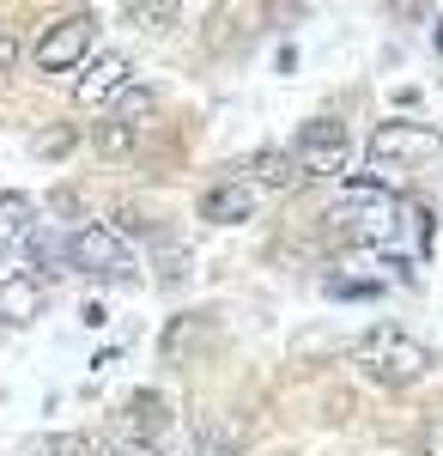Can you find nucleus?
<instances>
[{
	"mask_svg": "<svg viewBox=\"0 0 443 456\" xmlns=\"http://www.w3.org/2000/svg\"><path fill=\"white\" fill-rule=\"evenodd\" d=\"M431 43H438V49H443V12H438V25H431Z\"/></svg>",
	"mask_w": 443,
	"mask_h": 456,
	"instance_id": "obj_22",
	"label": "nucleus"
},
{
	"mask_svg": "<svg viewBox=\"0 0 443 456\" xmlns=\"http://www.w3.org/2000/svg\"><path fill=\"white\" fill-rule=\"evenodd\" d=\"M255 201H262V189H255V183L225 176V183H213V189L201 195V219H206V225H243V219L255 213Z\"/></svg>",
	"mask_w": 443,
	"mask_h": 456,
	"instance_id": "obj_9",
	"label": "nucleus"
},
{
	"mask_svg": "<svg viewBox=\"0 0 443 456\" xmlns=\"http://www.w3.org/2000/svg\"><path fill=\"white\" fill-rule=\"evenodd\" d=\"M328 292H334V298H365V292H376V286H365V281H328Z\"/></svg>",
	"mask_w": 443,
	"mask_h": 456,
	"instance_id": "obj_18",
	"label": "nucleus"
},
{
	"mask_svg": "<svg viewBox=\"0 0 443 456\" xmlns=\"http://www.w3.org/2000/svg\"><path fill=\"white\" fill-rule=\"evenodd\" d=\"M25 256H31V268H25V274H31V281H61V274H73V256H68V238H61V232H55V225H36V238H31V249H25Z\"/></svg>",
	"mask_w": 443,
	"mask_h": 456,
	"instance_id": "obj_10",
	"label": "nucleus"
},
{
	"mask_svg": "<svg viewBox=\"0 0 443 456\" xmlns=\"http://www.w3.org/2000/svg\"><path fill=\"white\" fill-rule=\"evenodd\" d=\"M36 201L25 195V189H0V262H12L19 249H31L36 238Z\"/></svg>",
	"mask_w": 443,
	"mask_h": 456,
	"instance_id": "obj_8",
	"label": "nucleus"
},
{
	"mask_svg": "<svg viewBox=\"0 0 443 456\" xmlns=\"http://www.w3.org/2000/svg\"><path fill=\"white\" fill-rule=\"evenodd\" d=\"M419 456H443V420L425 426V438H419Z\"/></svg>",
	"mask_w": 443,
	"mask_h": 456,
	"instance_id": "obj_17",
	"label": "nucleus"
},
{
	"mask_svg": "<svg viewBox=\"0 0 443 456\" xmlns=\"http://www.w3.org/2000/svg\"><path fill=\"white\" fill-rule=\"evenodd\" d=\"M68 256L73 274H92V281H128L134 274V244L109 219H85L79 232H68Z\"/></svg>",
	"mask_w": 443,
	"mask_h": 456,
	"instance_id": "obj_4",
	"label": "nucleus"
},
{
	"mask_svg": "<svg viewBox=\"0 0 443 456\" xmlns=\"http://www.w3.org/2000/svg\"><path fill=\"white\" fill-rule=\"evenodd\" d=\"M128 12H134L140 25H146V19H176V6H128Z\"/></svg>",
	"mask_w": 443,
	"mask_h": 456,
	"instance_id": "obj_20",
	"label": "nucleus"
},
{
	"mask_svg": "<svg viewBox=\"0 0 443 456\" xmlns=\"http://www.w3.org/2000/svg\"><path fill=\"white\" fill-rule=\"evenodd\" d=\"M292 165H298V176H310V183L346 176L352 171V134H346V122H334V116L304 122V128L292 134Z\"/></svg>",
	"mask_w": 443,
	"mask_h": 456,
	"instance_id": "obj_5",
	"label": "nucleus"
},
{
	"mask_svg": "<svg viewBox=\"0 0 443 456\" xmlns=\"http://www.w3.org/2000/svg\"><path fill=\"white\" fill-rule=\"evenodd\" d=\"M238 176L243 183H268V189H286V183H298V165H292V152H249L238 165Z\"/></svg>",
	"mask_w": 443,
	"mask_h": 456,
	"instance_id": "obj_13",
	"label": "nucleus"
},
{
	"mask_svg": "<svg viewBox=\"0 0 443 456\" xmlns=\"http://www.w3.org/2000/svg\"><path fill=\"white\" fill-rule=\"evenodd\" d=\"M103 456H158V444H140V438H116Z\"/></svg>",
	"mask_w": 443,
	"mask_h": 456,
	"instance_id": "obj_16",
	"label": "nucleus"
},
{
	"mask_svg": "<svg viewBox=\"0 0 443 456\" xmlns=\"http://www.w3.org/2000/svg\"><path fill=\"white\" fill-rule=\"evenodd\" d=\"M165 420H171V402H165L158 389H140V395H128V408H122V426L134 432L140 444H152V438L165 432Z\"/></svg>",
	"mask_w": 443,
	"mask_h": 456,
	"instance_id": "obj_12",
	"label": "nucleus"
},
{
	"mask_svg": "<svg viewBox=\"0 0 443 456\" xmlns=\"http://www.w3.org/2000/svg\"><path fill=\"white\" fill-rule=\"evenodd\" d=\"M73 134H36V152H68Z\"/></svg>",
	"mask_w": 443,
	"mask_h": 456,
	"instance_id": "obj_19",
	"label": "nucleus"
},
{
	"mask_svg": "<svg viewBox=\"0 0 443 456\" xmlns=\"http://www.w3.org/2000/svg\"><path fill=\"white\" fill-rule=\"evenodd\" d=\"M128 92H134V61L122 49H98L79 68V79H73V104L79 110H103V104H116V98H128Z\"/></svg>",
	"mask_w": 443,
	"mask_h": 456,
	"instance_id": "obj_7",
	"label": "nucleus"
},
{
	"mask_svg": "<svg viewBox=\"0 0 443 456\" xmlns=\"http://www.w3.org/2000/svg\"><path fill=\"white\" fill-rule=\"evenodd\" d=\"M328 225H334L341 238H352V244L383 249L401 274H407L401 244H407V238H425V213L407 208V201L389 195V189H371V183H346L341 195H334V208H328Z\"/></svg>",
	"mask_w": 443,
	"mask_h": 456,
	"instance_id": "obj_1",
	"label": "nucleus"
},
{
	"mask_svg": "<svg viewBox=\"0 0 443 456\" xmlns=\"http://www.w3.org/2000/svg\"><path fill=\"white\" fill-rule=\"evenodd\" d=\"M43 316V281L31 274H6L0 281V322H12V329H25Z\"/></svg>",
	"mask_w": 443,
	"mask_h": 456,
	"instance_id": "obj_11",
	"label": "nucleus"
},
{
	"mask_svg": "<svg viewBox=\"0 0 443 456\" xmlns=\"http://www.w3.org/2000/svg\"><path fill=\"white\" fill-rule=\"evenodd\" d=\"M134 134H140L134 116H109V122H98V146H103V152H128Z\"/></svg>",
	"mask_w": 443,
	"mask_h": 456,
	"instance_id": "obj_15",
	"label": "nucleus"
},
{
	"mask_svg": "<svg viewBox=\"0 0 443 456\" xmlns=\"http://www.w3.org/2000/svg\"><path fill=\"white\" fill-rule=\"evenodd\" d=\"M438 128H425V122H383L371 134V146H365V183L371 189H389L395 195V183H407L425 159H438Z\"/></svg>",
	"mask_w": 443,
	"mask_h": 456,
	"instance_id": "obj_3",
	"label": "nucleus"
},
{
	"mask_svg": "<svg viewBox=\"0 0 443 456\" xmlns=\"http://www.w3.org/2000/svg\"><path fill=\"white\" fill-rule=\"evenodd\" d=\"M92 43H98V12H68V19H55L36 37L31 61H36V73H73L92 61Z\"/></svg>",
	"mask_w": 443,
	"mask_h": 456,
	"instance_id": "obj_6",
	"label": "nucleus"
},
{
	"mask_svg": "<svg viewBox=\"0 0 443 456\" xmlns=\"http://www.w3.org/2000/svg\"><path fill=\"white\" fill-rule=\"evenodd\" d=\"M19 456H92V444H85L79 432H55V438H36V444H25Z\"/></svg>",
	"mask_w": 443,
	"mask_h": 456,
	"instance_id": "obj_14",
	"label": "nucleus"
},
{
	"mask_svg": "<svg viewBox=\"0 0 443 456\" xmlns=\"http://www.w3.org/2000/svg\"><path fill=\"white\" fill-rule=\"evenodd\" d=\"M12 61H19V43H12V37H6V31H0V73H6V68H12Z\"/></svg>",
	"mask_w": 443,
	"mask_h": 456,
	"instance_id": "obj_21",
	"label": "nucleus"
},
{
	"mask_svg": "<svg viewBox=\"0 0 443 456\" xmlns=\"http://www.w3.org/2000/svg\"><path fill=\"white\" fill-rule=\"evenodd\" d=\"M352 365H358L376 389H413V384L431 378L438 353L425 347L419 335L395 329V322H376V329H365V335L352 341Z\"/></svg>",
	"mask_w": 443,
	"mask_h": 456,
	"instance_id": "obj_2",
	"label": "nucleus"
}]
</instances>
